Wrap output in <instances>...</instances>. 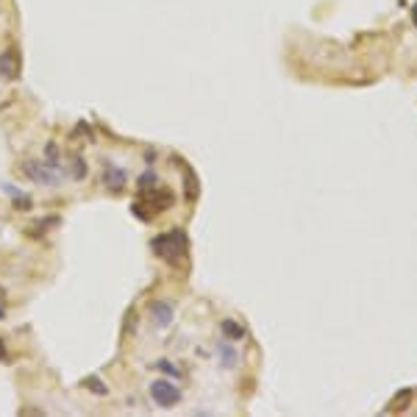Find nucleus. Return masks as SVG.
<instances>
[{
  "label": "nucleus",
  "mask_w": 417,
  "mask_h": 417,
  "mask_svg": "<svg viewBox=\"0 0 417 417\" xmlns=\"http://www.w3.org/2000/svg\"><path fill=\"white\" fill-rule=\"evenodd\" d=\"M154 253L159 259L170 261V264H179L181 259H186V251H189V242H186V234L184 231H167L154 239Z\"/></svg>",
  "instance_id": "1"
},
{
  "label": "nucleus",
  "mask_w": 417,
  "mask_h": 417,
  "mask_svg": "<svg viewBox=\"0 0 417 417\" xmlns=\"http://www.w3.org/2000/svg\"><path fill=\"white\" fill-rule=\"evenodd\" d=\"M20 170H23V176L31 179L36 186H59V184H61L59 167H53V164H48V161H34V159H26Z\"/></svg>",
  "instance_id": "2"
},
{
  "label": "nucleus",
  "mask_w": 417,
  "mask_h": 417,
  "mask_svg": "<svg viewBox=\"0 0 417 417\" xmlns=\"http://www.w3.org/2000/svg\"><path fill=\"white\" fill-rule=\"evenodd\" d=\"M151 398H154V403L161 406V409H176L181 403V390L173 381H167V378H156L151 384Z\"/></svg>",
  "instance_id": "3"
},
{
  "label": "nucleus",
  "mask_w": 417,
  "mask_h": 417,
  "mask_svg": "<svg viewBox=\"0 0 417 417\" xmlns=\"http://www.w3.org/2000/svg\"><path fill=\"white\" fill-rule=\"evenodd\" d=\"M148 317L154 320L156 328H170L173 320H176V309H173V303H167V301H154V303L148 306Z\"/></svg>",
  "instance_id": "4"
},
{
  "label": "nucleus",
  "mask_w": 417,
  "mask_h": 417,
  "mask_svg": "<svg viewBox=\"0 0 417 417\" xmlns=\"http://www.w3.org/2000/svg\"><path fill=\"white\" fill-rule=\"evenodd\" d=\"M126 184H129V176H126L123 167H114V164H111V167H106L104 170V186L109 189V192L117 195V192L126 189Z\"/></svg>",
  "instance_id": "5"
},
{
  "label": "nucleus",
  "mask_w": 417,
  "mask_h": 417,
  "mask_svg": "<svg viewBox=\"0 0 417 417\" xmlns=\"http://www.w3.org/2000/svg\"><path fill=\"white\" fill-rule=\"evenodd\" d=\"M20 76V56L17 51L11 48V51H6L0 56V79L3 81H14Z\"/></svg>",
  "instance_id": "6"
},
{
  "label": "nucleus",
  "mask_w": 417,
  "mask_h": 417,
  "mask_svg": "<svg viewBox=\"0 0 417 417\" xmlns=\"http://www.w3.org/2000/svg\"><path fill=\"white\" fill-rule=\"evenodd\" d=\"M220 328H223V334L228 339H245V328H242L236 320H223Z\"/></svg>",
  "instance_id": "7"
},
{
  "label": "nucleus",
  "mask_w": 417,
  "mask_h": 417,
  "mask_svg": "<svg viewBox=\"0 0 417 417\" xmlns=\"http://www.w3.org/2000/svg\"><path fill=\"white\" fill-rule=\"evenodd\" d=\"M217 356H220V365L226 367V370H231L236 365V351L226 342V345H220V351H217Z\"/></svg>",
  "instance_id": "8"
},
{
  "label": "nucleus",
  "mask_w": 417,
  "mask_h": 417,
  "mask_svg": "<svg viewBox=\"0 0 417 417\" xmlns=\"http://www.w3.org/2000/svg\"><path fill=\"white\" fill-rule=\"evenodd\" d=\"M154 367H156V370H161V373H167V376H173V378H176V376L181 378V376H184L181 367H176L173 362H167V359H159V362Z\"/></svg>",
  "instance_id": "9"
},
{
  "label": "nucleus",
  "mask_w": 417,
  "mask_h": 417,
  "mask_svg": "<svg viewBox=\"0 0 417 417\" xmlns=\"http://www.w3.org/2000/svg\"><path fill=\"white\" fill-rule=\"evenodd\" d=\"M84 384H86V387H95V390H98L95 395H106V387L101 384V381H98V378H86Z\"/></svg>",
  "instance_id": "10"
},
{
  "label": "nucleus",
  "mask_w": 417,
  "mask_h": 417,
  "mask_svg": "<svg viewBox=\"0 0 417 417\" xmlns=\"http://www.w3.org/2000/svg\"><path fill=\"white\" fill-rule=\"evenodd\" d=\"M0 359H6V342L0 339Z\"/></svg>",
  "instance_id": "11"
},
{
  "label": "nucleus",
  "mask_w": 417,
  "mask_h": 417,
  "mask_svg": "<svg viewBox=\"0 0 417 417\" xmlns=\"http://www.w3.org/2000/svg\"><path fill=\"white\" fill-rule=\"evenodd\" d=\"M412 20H415V26H417V3H415V9H412Z\"/></svg>",
  "instance_id": "12"
},
{
  "label": "nucleus",
  "mask_w": 417,
  "mask_h": 417,
  "mask_svg": "<svg viewBox=\"0 0 417 417\" xmlns=\"http://www.w3.org/2000/svg\"><path fill=\"white\" fill-rule=\"evenodd\" d=\"M3 314H6V309H3V306H0V317H3Z\"/></svg>",
  "instance_id": "13"
}]
</instances>
